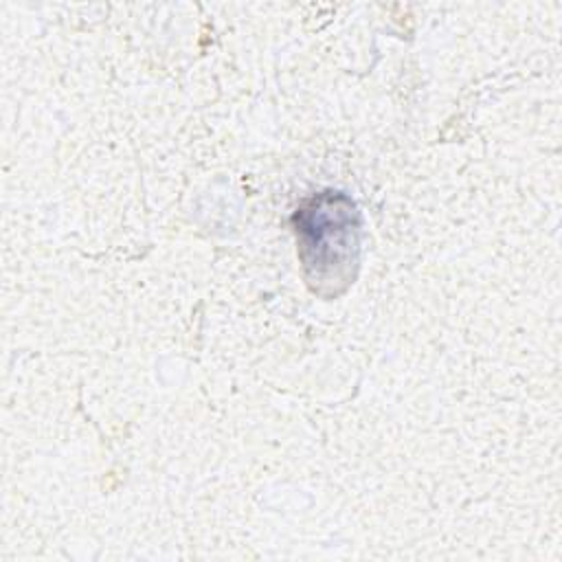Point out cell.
Listing matches in <instances>:
<instances>
[{
	"instance_id": "cell-1",
	"label": "cell",
	"mask_w": 562,
	"mask_h": 562,
	"mask_svg": "<svg viewBox=\"0 0 562 562\" xmlns=\"http://www.w3.org/2000/svg\"><path fill=\"white\" fill-rule=\"evenodd\" d=\"M299 255L314 283L347 281L358 259V213L340 191L310 198L294 215Z\"/></svg>"
}]
</instances>
